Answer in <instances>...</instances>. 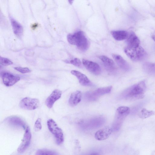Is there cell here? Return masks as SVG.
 I'll return each instance as SVG.
<instances>
[{
	"mask_svg": "<svg viewBox=\"0 0 155 155\" xmlns=\"http://www.w3.org/2000/svg\"><path fill=\"white\" fill-rule=\"evenodd\" d=\"M14 68L15 70L23 74L29 73L31 71L30 69L26 67H15Z\"/></svg>",
	"mask_w": 155,
	"mask_h": 155,
	"instance_id": "83f0119b",
	"label": "cell"
},
{
	"mask_svg": "<svg viewBox=\"0 0 155 155\" xmlns=\"http://www.w3.org/2000/svg\"><path fill=\"white\" fill-rule=\"evenodd\" d=\"M6 121L8 124L13 126L21 127L24 129H26L27 127L24 121L17 116L10 117L7 118Z\"/></svg>",
	"mask_w": 155,
	"mask_h": 155,
	"instance_id": "5bb4252c",
	"label": "cell"
},
{
	"mask_svg": "<svg viewBox=\"0 0 155 155\" xmlns=\"http://www.w3.org/2000/svg\"><path fill=\"white\" fill-rule=\"evenodd\" d=\"M81 93L80 91H76L73 92L68 100L69 105L73 107L76 106L81 101Z\"/></svg>",
	"mask_w": 155,
	"mask_h": 155,
	"instance_id": "2e32d148",
	"label": "cell"
},
{
	"mask_svg": "<svg viewBox=\"0 0 155 155\" xmlns=\"http://www.w3.org/2000/svg\"><path fill=\"white\" fill-rule=\"evenodd\" d=\"M37 26V25L36 24H34L32 26V27L34 28V29L35 28V27L36 28V27Z\"/></svg>",
	"mask_w": 155,
	"mask_h": 155,
	"instance_id": "4dcf8cb0",
	"label": "cell"
},
{
	"mask_svg": "<svg viewBox=\"0 0 155 155\" xmlns=\"http://www.w3.org/2000/svg\"><path fill=\"white\" fill-rule=\"evenodd\" d=\"M10 21L14 33L18 37H21L23 31L22 26L12 18H10Z\"/></svg>",
	"mask_w": 155,
	"mask_h": 155,
	"instance_id": "e0dca14e",
	"label": "cell"
},
{
	"mask_svg": "<svg viewBox=\"0 0 155 155\" xmlns=\"http://www.w3.org/2000/svg\"><path fill=\"white\" fill-rule=\"evenodd\" d=\"M67 39L70 44L76 46L81 51H86L88 48V41L82 31H79L68 35Z\"/></svg>",
	"mask_w": 155,
	"mask_h": 155,
	"instance_id": "6da1fadb",
	"label": "cell"
},
{
	"mask_svg": "<svg viewBox=\"0 0 155 155\" xmlns=\"http://www.w3.org/2000/svg\"><path fill=\"white\" fill-rule=\"evenodd\" d=\"M31 138V134L30 127L28 126L25 129L22 142L18 149L19 153L23 152L29 145Z\"/></svg>",
	"mask_w": 155,
	"mask_h": 155,
	"instance_id": "ba28073f",
	"label": "cell"
},
{
	"mask_svg": "<svg viewBox=\"0 0 155 155\" xmlns=\"http://www.w3.org/2000/svg\"><path fill=\"white\" fill-rule=\"evenodd\" d=\"M124 51L127 56L131 60L134 61L141 60L146 54L145 50L140 45L127 46L124 48Z\"/></svg>",
	"mask_w": 155,
	"mask_h": 155,
	"instance_id": "3957f363",
	"label": "cell"
},
{
	"mask_svg": "<svg viewBox=\"0 0 155 155\" xmlns=\"http://www.w3.org/2000/svg\"><path fill=\"white\" fill-rule=\"evenodd\" d=\"M113 131L112 128L106 127L97 131L95 135V138L98 140H103L107 138Z\"/></svg>",
	"mask_w": 155,
	"mask_h": 155,
	"instance_id": "4fadbf2b",
	"label": "cell"
},
{
	"mask_svg": "<svg viewBox=\"0 0 155 155\" xmlns=\"http://www.w3.org/2000/svg\"><path fill=\"white\" fill-rule=\"evenodd\" d=\"M42 128L41 120L40 118H38L36 121L34 126V130L37 131L40 130Z\"/></svg>",
	"mask_w": 155,
	"mask_h": 155,
	"instance_id": "4316f807",
	"label": "cell"
},
{
	"mask_svg": "<svg viewBox=\"0 0 155 155\" xmlns=\"http://www.w3.org/2000/svg\"><path fill=\"white\" fill-rule=\"evenodd\" d=\"M146 89V84L142 81L131 87L127 91L126 96L132 99H140L143 98Z\"/></svg>",
	"mask_w": 155,
	"mask_h": 155,
	"instance_id": "7a4b0ae2",
	"label": "cell"
},
{
	"mask_svg": "<svg viewBox=\"0 0 155 155\" xmlns=\"http://www.w3.org/2000/svg\"><path fill=\"white\" fill-rule=\"evenodd\" d=\"M82 62L87 69L93 74L98 75L101 73V68L96 63L85 59H82Z\"/></svg>",
	"mask_w": 155,
	"mask_h": 155,
	"instance_id": "9c48e42d",
	"label": "cell"
},
{
	"mask_svg": "<svg viewBox=\"0 0 155 155\" xmlns=\"http://www.w3.org/2000/svg\"><path fill=\"white\" fill-rule=\"evenodd\" d=\"M88 155H100V154L97 152H94L91 153Z\"/></svg>",
	"mask_w": 155,
	"mask_h": 155,
	"instance_id": "f1b7e54d",
	"label": "cell"
},
{
	"mask_svg": "<svg viewBox=\"0 0 155 155\" xmlns=\"http://www.w3.org/2000/svg\"><path fill=\"white\" fill-rule=\"evenodd\" d=\"M112 86H109L97 88L86 94L87 98L90 100H95L100 96L109 93L112 89Z\"/></svg>",
	"mask_w": 155,
	"mask_h": 155,
	"instance_id": "52a82bcc",
	"label": "cell"
},
{
	"mask_svg": "<svg viewBox=\"0 0 155 155\" xmlns=\"http://www.w3.org/2000/svg\"><path fill=\"white\" fill-rule=\"evenodd\" d=\"M143 69L147 73L150 74H155V64L147 62L143 65Z\"/></svg>",
	"mask_w": 155,
	"mask_h": 155,
	"instance_id": "603a6c76",
	"label": "cell"
},
{
	"mask_svg": "<svg viewBox=\"0 0 155 155\" xmlns=\"http://www.w3.org/2000/svg\"><path fill=\"white\" fill-rule=\"evenodd\" d=\"M2 78L3 84L7 87L13 85L20 79L19 76L8 72L3 73L2 74Z\"/></svg>",
	"mask_w": 155,
	"mask_h": 155,
	"instance_id": "30bf717a",
	"label": "cell"
},
{
	"mask_svg": "<svg viewBox=\"0 0 155 155\" xmlns=\"http://www.w3.org/2000/svg\"><path fill=\"white\" fill-rule=\"evenodd\" d=\"M71 73L77 78L79 83L81 85L91 86L93 85L92 83L87 76L75 70H72Z\"/></svg>",
	"mask_w": 155,
	"mask_h": 155,
	"instance_id": "7c38bea8",
	"label": "cell"
},
{
	"mask_svg": "<svg viewBox=\"0 0 155 155\" xmlns=\"http://www.w3.org/2000/svg\"><path fill=\"white\" fill-rule=\"evenodd\" d=\"M112 57L118 65L122 69L126 71H128L130 70L129 65L121 56L114 54Z\"/></svg>",
	"mask_w": 155,
	"mask_h": 155,
	"instance_id": "9a60e30c",
	"label": "cell"
},
{
	"mask_svg": "<svg viewBox=\"0 0 155 155\" xmlns=\"http://www.w3.org/2000/svg\"><path fill=\"white\" fill-rule=\"evenodd\" d=\"M103 120L100 118H96L85 122L83 124V127L84 129H91L100 126L103 122Z\"/></svg>",
	"mask_w": 155,
	"mask_h": 155,
	"instance_id": "ac0fdd59",
	"label": "cell"
},
{
	"mask_svg": "<svg viewBox=\"0 0 155 155\" xmlns=\"http://www.w3.org/2000/svg\"><path fill=\"white\" fill-rule=\"evenodd\" d=\"M39 104V100L38 99L25 97L19 103V106L23 109L33 110L37 108Z\"/></svg>",
	"mask_w": 155,
	"mask_h": 155,
	"instance_id": "8992f818",
	"label": "cell"
},
{
	"mask_svg": "<svg viewBox=\"0 0 155 155\" xmlns=\"http://www.w3.org/2000/svg\"><path fill=\"white\" fill-rule=\"evenodd\" d=\"M99 58L107 68L111 69L115 68L114 62L111 59L104 55L100 56Z\"/></svg>",
	"mask_w": 155,
	"mask_h": 155,
	"instance_id": "44dd1931",
	"label": "cell"
},
{
	"mask_svg": "<svg viewBox=\"0 0 155 155\" xmlns=\"http://www.w3.org/2000/svg\"><path fill=\"white\" fill-rule=\"evenodd\" d=\"M36 155H58V153L55 151L46 150L40 149L36 153Z\"/></svg>",
	"mask_w": 155,
	"mask_h": 155,
	"instance_id": "cb8c5ba5",
	"label": "cell"
},
{
	"mask_svg": "<svg viewBox=\"0 0 155 155\" xmlns=\"http://www.w3.org/2000/svg\"><path fill=\"white\" fill-rule=\"evenodd\" d=\"M111 33L114 39L119 41L127 39L128 35L127 32L124 30L113 31Z\"/></svg>",
	"mask_w": 155,
	"mask_h": 155,
	"instance_id": "ffe728a7",
	"label": "cell"
},
{
	"mask_svg": "<svg viewBox=\"0 0 155 155\" xmlns=\"http://www.w3.org/2000/svg\"><path fill=\"white\" fill-rule=\"evenodd\" d=\"M130 108L126 106H121L117 109L112 129L118 130L120 128L124 120L130 113Z\"/></svg>",
	"mask_w": 155,
	"mask_h": 155,
	"instance_id": "277c9868",
	"label": "cell"
},
{
	"mask_svg": "<svg viewBox=\"0 0 155 155\" xmlns=\"http://www.w3.org/2000/svg\"><path fill=\"white\" fill-rule=\"evenodd\" d=\"M152 38L153 41L155 42V32L152 35Z\"/></svg>",
	"mask_w": 155,
	"mask_h": 155,
	"instance_id": "f546056e",
	"label": "cell"
},
{
	"mask_svg": "<svg viewBox=\"0 0 155 155\" xmlns=\"http://www.w3.org/2000/svg\"><path fill=\"white\" fill-rule=\"evenodd\" d=\"M155 114V111L148 110L145 108H142L138 114L139 117L142 119H146Z\"/></svg>",
	"mask_w": 155,
	"mask_h": 155,
	"instance_id": "7402d4cb",
	"label": "cell"
},
{
	"mask_svg": "<svg viewBox=\"0 0 155 155\" xmlns=\"http://www.w3.org/2000/svg\"><path fill=\"white\" fill-rule=\"evenodd\" d=\"M0 63L3 66H8L13 64V62L8 58L0 57Z\"/></svg>",
	"mask_w": 155,
	"mask_h": 155,
	"instance_id": "484cf974",
	"label": "cell"
},
{
	"mask_svg": "<svg viewBox=\"0 0 155 155\" xmlns=\"http://www.w3.org/2000/svg\"><path fill=\"white\" fill-rule=\"evenodd\" d=\"M68 2L71 4L73 3V1H68Z\"/></svg>",
	"mask_w": 155,
	"mask_h": 155,
	"instance_id": "1f68e13d",
	"label": "cell"
},
{
	"mask_svg": "<svg viewBox=\"0 0 155 155\" xmlns=\"http://www.w3.org/2000/svg\"><path fill=\"white\" fill-rule=\"evenodd\" d=\"M127 39V46H135L140 45V41L137 36L133 32H131L128 34Z\"/></svg>",
	"mask_w": 155,
	"mask_h": 155,
	"instance_id": "d6986e66",
	"label": "cell"
},
{
	"mask_svg": "<svg viewBox=\"0 0 155 155\" xmlns=\"http://www.w3.org/2000/svg\"><path fill=\"white\" fill-rule=\"evenodd\" d=\"M47 124L48 129L54 136L57 144L60 145L61 144L64 140L63 134L62 130L52 119L48 120Z\"/></svg>",
	"mask_w": 155,
	"mask_h": 155,
	"instance_id": "5b68a950",
	"label": "cell"
},
{
	"mask_svg": "<svg viewBox=\"0 0 155 155\" xmlns=\"http://www.w3.org/2000/svg\"><path fill=\"white\" fill-rule=\"evenodd\" d=\"M66 62L68 63L71 64L78 67H80L81 64V60L77 58H75L69 61H67Z\"/></svg>",
	"mask_w": 155,
	"mask_h": 155,
	"instance_id": "d4e9b609",
	"label": "cell"
},
{
	"mask_svg": "<svg viewBox=\"0 0 155 155\" xmlns=\"http://www.w3.org/2000/svg\"><path fill=\"white\" fill-rule=\"evenodd\" d=\"M61 94L62 92L60 90L55 89L54 90L45 101L47 106L48 108H51L55 102L61 97Z\"/></svg>",
	"mask_w": 155,
	"mask_h": 155,
	"instance_id": "8fae6325",
	"label": "cell"
}]
</instances>
